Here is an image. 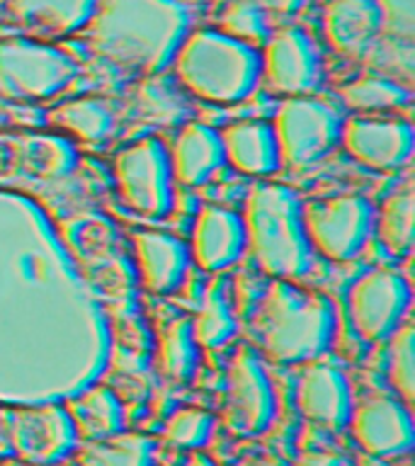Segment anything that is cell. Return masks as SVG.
I'll return each instance as SVG.
<instances>
[{
	"label": "cell",
	"mask_w": 415,
	"mask_h": 466,
	"mask_svg": "<svg viewBox=\"0 0 415 466\" xmlns=\"http://www.w3.org/2000/svg\"><path fill=\"white\" fill-rule=\"evenodd\" d=\"M338 316L323 294L277 279L253 313V333L275 362H309L333 345Z\"/></svg>",
	"instance_id": "cell-2"
},
{
	"label": "cell",
	"mask_w": 415,
	"mask_h": 466,
	"mask_svg": "<svg viewBox=\"0 0 415 466\" xmlns=\"http://www.w3.org/2000/svg\"><path fill=\"white\" fill-rule=\"evenodd\" d=\"M393 333L396 335L391 338L389 350V379L403 396L406 406H410L415 393V335L410 326L396 328Z\"/></svg>",
	"instance_id": "cell-29"
},
{
	"label": "cell",
	"mask_w": 415,
	"mask_h": 466,
	"mask_svg": "<svg viewBox=\"0 0 415 466\" xmlns=\"http://www.w3.org/2000/svg\"><path fill=\"white\" fill-rule=\"evenodd\" d=\"M340 116L330 105L311 97H287L275 115L279 158L287 166L304 167L326 156L340 138Z\"/></svg>",
	"instance_id": "cell-9"
},
{
	"label": "cell",
	"mask_w": 415,
	"mask_h": 466,
	"mask_svg": "<svg viewBox=\"0 0 415 466\" xmlns=\"http://www.w3.org/2000/svg\"><path fill=\"white\" fill-rule=\"evenodd\" d=\"M262 76L275 93H311L320 80L319 51L301 27L279 29L260 56Z\"/></svg>",
	"instance_id": "cell-12"
},
{
	"label": "cell",
	"mask_w": 415,
	"mask_h": 466,
	"mask_svg": "<svg viewBox=\"0 0 415 466\" xmlns=\"http://www.w3.org/2000/svg\"><path fill=\"white\" fill-rule=\"evenodd\" d=\"M233 333H236V323H233V316L226 304L224 287L214 284L204 297L202 313L192 320V335H195L197 345L218 348L228 338H233Z\"/></svg>",
	"instance_id": "cell-28"
},
{
	"label": "cell",
	"mask_w": 415,
	"mask_h": 466,
	"mask_svg": "<svg viewBox=\"0 0 415 466\" xmlns=\"http://www.w3.org/2000/svg\"><path fill=\"white\" fill-rule=\"evenodd\" d=\"M224 158L236 170L246 175H269L279 170L282 158L277 148L272 124L265 122H238L226 127L221 134Z\"/></svg>",
	"instance_id": "cell-19"
},
{
	"label": "cell",
	"mask_w": 415,
	"mask_h": 466,
	"mask_svg": "<svg viewBox=\"0 0 415 466\" xmlns=\"http://www.w3.org/2000/svg\"><path fill=\"white\" fill-rule=\"evenodd\" d=\"M243 218L224 207H204L192 228V255L199 268L218 272L231 268L246 248Z\"/></svg>",
	"instance_id": "cell-16"
},
{
	"label": "cell",
	"mask_w": 415,
	"mask_h": 466,
	"mask_svg": "<svg viewBox=\"0 0 415 466\" xmlns=\"http://www.w3.org/2000/svg\"><path fill=\"white\" fill-rule=\"evenodd\" d=\"M297 406L309 420L326 428H345L352 415L348 379L328 364H311L297 381Z\"/></svg>",
	"instance_id": "cell-15"
},
{
	"label": "cell",
	"mask_w": 415,
	"mask_h": 466,
	"mask_svg": "<svg viewBox=\"0 0 415 466\" xmlns=\"http://www.w3.org/2000/svg\"><path fill=\"white\" fill-rule=\"evenodd\" d=\"M115 177L122 202L144 217H163L173 207L170 153L156 137L124 146L115 158Z\"/></svg>",
	"instance_id": "cell-7"
},
{
	"label": "cell",
	"mask_w": 415,
	"mask_h": 466,
	"mask_svg": "<svg viewBox=\"0 0 415 466\" xmlns=\"http://www.w3.org/2000/svg\"><path fill=\"white\" fill-rule=\"evenodd\" d=\"M349 428L357 444L371 457H399L413 447V420L408 406L393 399H369L352 408Z\"/></svg>",
	"instance_id": "cell-13"
},
{
	"label": "cell",
	"mask_w": 415,
	"mask_h": 466,
	"mask_svg": "<svg viewBox=\"0 0 415 466\" xmlns=\"http://www.w3.org/2000/svg\"><path fill=\"white\" fill-rule=\"evenodd\" d=\"M68 415H71L76 435H86L87 440H105L116 432H122L124 413L115 393L107 389H93L83 393L78 399L68 403Z\"/></svg>",
	"instance_id": "cell-22"
},
{
	"label": "cell",
	"mask_w": 415,
	"mask_h": 466,
	"mask_svg": "<svg viewBox=\"0 0 415 466\" xmlns=\"http://www.w3.org/2000/svg\"><path fill=\"white\" fill-rule=\"evenodd\" d=\"M345 151L367 167L393 170L413 156L415 131L406 119L355 116L340 127Z\"/></svg>",
	"instance_id": "cell-11"
},
{
	"label": "cell",
	"mask_w": 415,
	"mask_h": 466,
	"mask_svg": "<svg viewBox=\"0 0 415 466\" xmlns=\"http://www.w3.org/2000/svg\"><path fill=\"white\" fill-rule=\"evenodd\" d=\"M294 466H349L348 461L333 451H306L301 457L297 459V464Z\"/></svg>",
	"instance_id": "cell-33"
},
{
	"label": "cell",
	"mask_w": 415,
	"mask_h": 466,
	"mask_svg": "<svg viewBox=\"0 0 415 466\" xmlns=\"http://www.w3.org/2000/svg\"><path fill=\"white\" fill-rule=\"evenodd\" d=\"M379 240L391 255L410 250L415 238V197L413 189H400L384 202L379 217H374Z\"/></svg>",
	"instance_id": "cell-24"
},
{
	"label": "cell",
	"mask_w": 415,
	"mask_h": 466,
	"mask_svg": "<svg viewBox=\"0 0 415 466\" xmlns=\"http://www.w3.org/2000/svg\"><path fill=\"white\" fill-rule=\"evenodd\" d=\"M80 32L109 64L153 73L180 49L187 10L177 0H97Z\"/></svg>",
	"instance_id": "cell-1"
},
{
	"label": "cell",
	"mask_w": 415,
	"mask_h": 466,
	"mask_svg": "<svg viewBox=\"0 0 415 466\" xmlns=\"http://www.w3.org/2000/svg\"><path fill=\"white\" fill-rule=\"evenodd\" d=\"M78 76L71 54L39 39L0 42V93L10 100H46Z\"/></svg>",
	"instance_id": "cell-5"
},
{
	"label": "cell",
	"mask_w": 415,
	"mask_h": 466,
	"mask_svg": "<svg viewBox=\"0 0 415 466\" xmlns=\"http://www.w3.org/2000/svg\"><path fill=\"white\" fill-rule=\"evenodd\" d=\"M238 466H287L282 459L277 457H253L246 459V461H240Z\"/></svg>",
	"instance_id": "cell-35"
},
{
	"label": "cell",
	"mask_w": 415,
	"mask_h": 466,
	"mask_svg": "<svg viewBox=\"0 0 415 466\" xmlns=\"http://www.w3.org/2000/svg\"><path fill=\"white\" fill-rule=\"evenodd\" d=\"M221 32L246 44L268 42L265 10L253 0H233L221 13Z\"/></svg>",
	"instance_id": "cell-30"
},
{
	"label": "cell",
	"mask_w": 415,
	"mask_h": 466,
	"mask_svg": "<svg viewBox=\"0 0 415 466\" xmlns=\"http://www.w3.org/2000/svg\"><path fill=\"white\" fill-rule=\"evenodd\" d=\"M410 301L413 291L403 277L391 269H371L349 287V319L364 340H384L400 326Z\"/></svg>",
	"instance_id": "cell-10"
},
{
	"label": "cell",
	"mask_w": 415,
	"mask_h": 466,
	"mask_svg": "<svg viewBox=\"0 0 415 466\" xmlns=\"http://www.w3.org/2000/svg\"><path fill=\"white\" fill-rule=\"evenodd\" d=\"M384 29L399 39H413L415 35V0H377Z\"/></svg>",
	"instance_id": "cell-32"
},
{
	"label": "cell",
	"mask_w": 415,
	"mask_h": 466,
	"mask_svg": "<svg viewBox=\"0 0 415 466\" xmlns=\"http://www.w3.org/2000/svg\"><path fill=\"white\" fill-rule=\"evenodd\" d=\"M10 440L27 461H56L76 444V428L64 408H22L10 415Z\"/></svg>",
	"instance_id": "cell-14"
},
{
	"label": "cell",
	"mask_w": 415,
	"mask_h": 466,
	"mask_svg": "<svg viewBox=\"0 0 415 466\" xmlns=\"http://www.w3.org/2000/svg\"><path fill=\"white\" fill-rule=\"evenodd\" d=\"M260 51L224 32L204 29L180 44L175 73L189 93L209 102H238L260 80Z\"/></svg>",
	"instance_id": "cell-3"
},
{
	"label": "cell",
	"mask_w": 415,
	"mask_h": 466,
	"mask_svg": "<svg viewBox=\"0 0 415 466\" xmlns=\"http://www.w3.org/2000/svg\"><path fill=\"white\" fill-rule=\"evenodd\" d=\"M51 122L86 141H100L112 131L115 116L112 109L97 97H78V100L61 102L51 112Z\"/></svg>",
	"instance_id": "cell-25"
},
{
	"label": "cell",
	"mask_w": 415,
	"mask_h": 466,
	"mask_svg": "<svg viewBox=\"0 0 415 466\" xmlns=\"http://www.w3.org/2000/svg\"><path fill=\"white\" fill-rule=\"evenodd\" d=\"M262 10H275V13H294L304 5L306 0H253Z\"/></svg>",
	"instance_id": "cell-34"
},
{
	"label": "cell",
	"mask_w": 415,
	"mask_h": 466,
	"mask_svg": "<svg viewBox=\"0 0 415 466\" xmlns=\"http://www.w3.org/2000/svg\"><path fill=\"white\" fill-rule=\"evenodd\" d=\"M153 442L144 435L116 432L93 440L78 451V466H151Z\"/></svg>",
	"instance_id": "cell-23"
},
{
	"label": "cell",
	"mask_w": 415,
	"mask_h": 466,
	"mask_svg": "<svg viewBox=\"0 0 415 466\" xmlns=\"http://www.w3.org/2000/svg\"><path fill=\"white\" fill-rule=\"evenodd\" d=\"M309 243L330 260L355 258L374 231V207L359 195L328 197L301 204Z\"/></svg>",
	"instance_id": "cell-6"
},
{
	"label": "cell",
	"mask_w": 415,
	"mask_h": 466,
	"mask_svg": "<svg viewBox=\"0 0 415 466\" xmlns=\"http://www.w3.org/2000/svg\"><path fill=\"white\" fill-rule=\"evenodd\" d=\"M328 42L348 56H362L374 46L384 17L377 0H330L323 17Z\"/></svg>",
	"instance_id": "cell-17"
},
{
	"label": "cell",
	"mask_w": 415,
	"mask_h": 466,
	"mask_svg": "<svg viewBox=\"0 0 415 466\" xmlns=\"http://www.w3.org/2000/svg\"><path fill=\"white\" fill-rule=\"evenodd\" d=\"M246 240L255 260L277 279H297L311 268V243L301 224V202L284 185H260L248 197Z\"/></svg>",
	"instance_id": "cell-4"
},
{
	"label": "cell",
	"mask_w": 415,
	"mask_h": 466,
	"mask_svg": "<svg viewBox=\"0 0 415 466\" xmlns=\"http://www.w3.org/2000/svg\"><path fill=\"white\" fill-rule=\"evenodd\" d=\"M359 466H384V464L379 461V457H371V454H367V457L359 459Z\"/></svg>",
	"instance_id": "cell-37"
},
{
	"label": "cell",
	"mask_w": 415,
	"mask_h": 466,
	"mask_svg": "<svg viewBox=\"0 0 415 466\" xmlns=\"http://www.w3.org/2000/svg\"><path fill=\"white\" fill-rule=\"evenodd\" d=\"M342 100L352 109L359 112H379V109L403 107L410 102V90L396 80L381 78V76H367L355 83L342 87Z\"/></svg>",
	"instance_id": "cell-26"
},
{
	"label": "cell",
	"mask_w": 415,
	"mask_h": 466,
	"mask_svg": "<svg viewBox=\"0 0 415 466\" xmlns=\"http://www.w3.org/2000/svg\"><path fill=\"white\" fill-rule=\"evenodd\" d=\"M134 250L148 289L156 294H170L180 287L189 262V250L180 238L158 231L137 233Z\"/></svg>",
	"instance_id": "cell-18"
},
{
	"label": "cell",
	"mask_w": 415,
	"mask_h": 466,
	"mask_svg": "<svg viewBox=\"0 0 415 466\" xmlns=\"http://www.w3.org/2000/svg\"><path fill=\"white\" fill-rule=\"evenodd\" d=\"M160 362L167 377L189 379L195 374L199 352H197V340L192 335V320L177 319L163 330L160 338Z\"/></svg>",
	"instance_id": "cell-27"
},
{
	"label": "cell",
	"mask_w": 415,
	"mask_h": 466,
	"mask_svg": "<svg viewBox=\"0 0 415 466\" xmlns=\"http://www.w3.org/2000/svg\"><path fill=\"white\" fill-rule=\"evenodd\" d=\"M97 0H7V10L29 35L51 39L80 32Z\"/></svg>",
	"instance_id": "cell-20"
},
{
	"label": "cell",
	"mask_w": 415,
	"mask_h": 466,
	"mask_svg": "<svg viewBox=\"0 0 415 466\" xmlns=\"http://www.w3.org/2000/svg\"><path fill=\"white\" fill-rule=\"evenodd\" d=\"M214 418L204 410L182 408L166 422V440L177 447H199L209 440Z\"/></svg>",
	"instance_id": "cell-31"
},
{
	"label": "cell",
	"mask_w": 415,
	"mask_h": 466,
	"mask_svg": "<svg viewBox=\"0 0 415 466\" xmlns=\"http://www.w3.org/2000/svg\"><path fill=\"white\" fill-rule=\"evenodd\" d=\"M187 466H217V464H214V461H211V459L202 457V454H197V457L189 459Z\"/></svg>",
	"instance_id": "cell-36"
},
{
	"label": "cell",
	"mask_w": 415,
	"mask_h": 466,
	"mask_svg": "<svg viewBox=\"0 0 415 466\" xmlns=\"http://www.w3.org/2000/svg\"><path fill=\"white\" fill-rule=\"evenodd\" d=\"M277 415V396L268 371L262 370L255 350L240 348L226 371L221 420L238 437H255L272 425Z\"/></svg>",
	"instance_id": "cell-8"
},
{
	"label": "cell",
	"mask_w": 415,
	"mask_h": 466,
	"mask_svg": "<svg viewBox=\"0 0 415 466\" xmlns=\"http://www.w3.org/2000/svg\"><path fill=\"white\" fill-rule=\"evenodd\" d=\"M224 148L221 138L207 124H187L175 138L170 153V170L182 185H202L224 167Z\"/></svg>",
	"instance_id": "cell-21"
}]
</instances>
